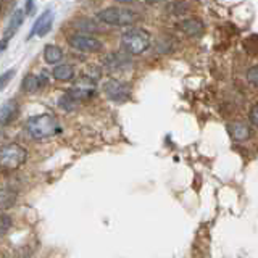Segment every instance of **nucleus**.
I'll use <instances>...</instances> for the list:
<instances>
[{
	"instance_id": "f257e3e1",
	"label": "nucleus",
	"mask_w": 258,
	"mask_h": 258,
	"mask_svg": "<svg viewBox=\"0 0 258 258\" xmlns=\"http://www.w3.org/2000/svg\"><path fill=\"white\" fill-rule=\"evenodd\" d=\"M24 127H26L28 134L34 141H44V139H48V137H53L61 133V124H60L58 118L53 115H48V113L31 116L26 121Z\"/></svg>"
},
{
	"instance_id": "f03ea898",
	"label": "nucleus",
	"mask_w": 258,
	"mask_h": 258,
	"mask_svg": "<svg viewBox=\"0 0 258 258\" xmlns=\"http://www.w3.org/2000/svg\"><path fill=\"white\" fill-rule=\"evenodd\" d=\"M97 20L110 26H131L139 20V13L126 7H108L97 13Z\"/></svg>"
},
{
	"instance_id": "7ed1b4c3",
	"label": "nucleus",
	"mask_w": 258,
	"mask_h": 258,
	"mask_svg": "<svg viewBox=\"0 0 258 258\" xmlns=\"http://www.w3.org/2000/svg\"><path fill=\"white\" fill-rule=\"evenodd\" d=\"M121 45L129 55H141L150 45V34L142 28L127 29L121 34Z\"/></svg>"
},
{
	"instance_id": "20e7f679",
	"label": "nucleus",
	"mask_w": 258,
	"mask_h": 258,
	"mask_svg": "<svg viewBox=\"0 0 258 258\" xmlns=\"http://www.w3.org/2000/svg\"><path fill=\"white\" fill-rule=\"evenodd\" d=\"M26 158H28V152L20 144L0 145V168L16 169L26 161Z\"/></svg>"
},
{
	"instance_id": "39448f33",
	"label": "nucleus",
	"mask_w": 258,
	"mask_h": 258,
	"mask_svg": "<svg viewBox=\"0 0 258 258\" xmlns=\"http://www.w3.org/2000/svg\"><path fill=\"white\" fill-rule=\"evenodd\" d=\"M68 44L78 52L97 53L102 50V42L97 37L86 34V32H75L68 37Z\"/></svg>"
},
{
	"instance_id": "423d86ee",
	"label": "nucleus",
	"mask_w": 258,
	"mask_h": 258,
	"mask_svg": "<svg viewBox=\"0 0 258 258\" xmlns=\"http://www.w3.org/2000/svg\"><path fill=\"white\" fill-rule=\"evenodd\" d=\"M103 92L113 102H124L131 95V89L126 83H121L118 79H108L103 83Z\"/></svg>"
},
{
	"instance_id": "0eeeda50",
	"label": "nucleus",
	"mask_w": 258,
	"mask_h": 258,
	"mask_svg": "<svg viewBox=\"0 0 258 258\" xmlns=\"http://www.w3.org/2000/svg\"><path fill=\"white\" fill-rule=\"evenodd\" d=\"M52 23H53V12L52 10H45L37 18V21L34 23V26H32V31L29 32L28 39H31L32 36H39V37L47 36L48 32H50V29H52Z\"/></svg>"
},
{
	"instance_id": "6e6552de",
	"label": "nucleus",
	"mask_w": 258,
	"mask_h": 258,
	"mask_svg": "<svg viewBox=\"0 0 258 258\" xmlns=\"http://www.w3.org/2000/svg\"><path fill=\"white\" fill-rule=\"evenodd\" d=\"M20 113V103L16 100H8L0 107V126H8L16 119Z\"/></svg>"
},
{
	"instance_id": "1a4fd4ad",
	"label": "nucleus",
	"mask_w": 258,
	"mask_h": 258,
	"mask_svg": "<svg viewBox=\"0 0 258 258\" xmlns=\"http://www.w3.org/2000/svg\"><path fill=\"white\" fill-rule=\"evenodd\" d=\"M131 58L123 53H111L105 58V68L110 71H119V70H127L131 68Z\"/></svg>"
},
{
	"instance_id": "9d476101",
	"label": "nucleus",
	"mask_w": 258,
	"mask_h": 258,
	"mask_svg": "<svg viewBox=\"0 0 258 258\" xmlns=\"http://www.w3.org/2000/svg\"><path fill=\"white\" fill-rule=\"evenodd\" d=\"M45 84V78H40L36 75H26L21 83V91L26 94H36Z\"/></svg>"
},
{
	"instance_id": "9b49d317",
	"label": "nucleus",
	"mask_w": 258,
	"mask_h": 258,
	"mask_svg": "<svg viewBox=\"0 0 258 258\" xmlns=\"http://www.w3.org/2000/svg\"><path fill=\"white\" fill-rule=\"evenodd\" d=\"M177 28H179L185 36H190V37L199 36L204 32V24L197 18H185L177 24Z\"/></svg>"
},
{
	"instance_id": "f8f14e48",
	"label": "nucleus",
	"mask_w": 258,
	"mask_h": 258,
	"mask_svg": "<svg viewBox=\"0 0 258 258\" xmlns=\"http://www.w3.org/2000/svg\"><path fill=\"white\" fill-rule=\"evenodd\" d=\"M228 133L236 142H244V141L248 139L250 134H252L250 127L245 123H231V124H228Z\"/></svg>"
},
{
	"instance_id": "ddd939ff",
	"label": "nucleus",
	"mask_w": 258,
	"mask_h": 258,
	"mask_svg": "<svg viewBox=\"0 0 258 258\" xmlns=\"http://www.w3.org/2000/svg\"><path fill=\"white\" fill-rule=\"evenodd\" d=\"M23 21H24V12H23V10H16V12L12 15V18H10V21H8V24H7L4 39H8V40H10V39L16 34V31L20 29V26L23 24Z\"/></svg>"
},
{
	"instance_id": "4468645a",
	"label": "nucleus",
	"mask_w": 258,
	"mask_h": 258,
	"mask_svg": "<svg viewBox=\"0 0 258 258\" xmlns=\"http://www.w3.org/2000/svg\"><path fill=\"white\" fill-rule=\"evenodd\" d=\"M70 97H73L76 102L79 100H89L92 99L95 95V89L92 86H78V87H73L71 91L67 92Z\"/></svg>"
},
{
	"instance_id": "2eb2a0df",
	"label": "nucleus",
	"mask_w": 258,
	"mask_h": 258,
	"mask_svg": "<svg viewBox=\"0 0 258 258\" xmlns=\"http://www.w3.org/2000/svg\"><path fill=\"white\" fill-rule=\"evenodd\" d=\"M63 50L58 47V45H52L48 44L44 47V60L48 63V64H58L61 60H63Z\"/></svg>"
},
{
	"instance_id": "dca6fc26",
	"label": "nucleus",
	"mask_w": 258,
	"mask_h": 258,
	"mask_svg": "<svg viewBox=\"0 0 258 258\" xmlns=\"http://www.w3.org/2000/svg\"><path fill=\"white\" fill-rule=\"evenodd\" d=\"M52 76L56 81H61V83H67V81H71L73 76H75V68L71 64H56L52 71Z\"/></svg>"
},
{
	"instance_id": "f3484780",
	"label": "nucleus",
	"mask_w": 258,
	"mask_h": 258,
	"mask_svg": "<svg viewBox=\"0 0 258 258\" xmlns=\"http://www.w3.org/2000/svg\"><path fill=\"white\" fill-rule=\"evenodd\" d=\"M187 4L185 2H171L169 4V7H168V12L169 13H173V15H184L185 12H187Z\"/></svg>"
},
{
	"instance_id": "a211bd4d",
	"label": "nucleus",
	"mask_w": 258,
	"mask_h": 258,
	"mask_svg": "<svg viewBox=\"0 0 258 258\" xmlns=\"http://www.w3.org/2000/svg\"><path fill=\"white\" fill-rule=\"evenodd\" d=\"M76 100L73 99V97H70L68 94H64L61 99L58 100V105H60V108H63V110H67V111H71V110H75V107H76Z\"/></svg>"
},
{
	"instance_id": "6ab92c4d",
	"label": "nucleus",
	"mask_w": 258,
	"mask_h": 258,
	"mask_svg": "<svg viewBox=\"0 0 258 258\" xmlns=\"http://www.w3.org/2000/svg\"><path fill=\"white\" fill-rule=\"evenodd\" d=\"M13 76H15V70H8L4 73V75H0V91H4V89L8 86V83H10Z\"/></svg>"
},
{
	"instance_id": "aec40b11",
	"label": "nucleus",
	"mask_w": 258,
	"mask_h": 258,
	"mask_svg": "<svg viewBox=\"0 0 258 258\" xmlns=\"http://www.w3.org/2000/svg\"><path fill=\"white\" fill-rule=\"evenodd\" d=\"M78 28L83 31H97V24L91 20H79L78 21Z\"/></svg>"
},
{
	"instance_id": "412c9836",
	"label": "nucleus",
	"mask_w": 258,
	"mask_h": 258,
	"mask_svg": "<svg viewBox=\"0 0 258 258\" xmlns=\"http://www.w3.org/2000/svg\"><path fill=\"white\" fill-rule=\"evenodd\" d=\"M247 81L252 86L258 87V64H256V67H252L247 71Z\"/></svg>"
},
{
	"instance_id": "4be33fe9",
	"label": "nucleus",
	"mask_w": 258,
	"mask_h": 258,
	"mask_svg": "<svg viewBox=\"0 0 258 258\" xmlns=\"http://www.w3.org/2000/svg\"><path fill=\"white\" fill-rule=\"evenodd\" d=\"M13 200L15 197L13 196H8V194H5V196H0V208H8L13 205Z\"/></svg>"
},
{
	"instance_id": "5701e85b",
	"label": "nucleus",
	"mask_w": 258,
	"mask_h": 258,
	"mask_svg": "<svg viewBox=\"0 0 258 258\" xmlns=\"http://www.w3.org/2000/svg\"><path fill=\"white\" fill-rule=\"evenodd\" d=\"M8 228H12V220L7 215L0 216V232L8 231Z\"/></svg>"
},
{
	"instance_id": "b1692460",
	"label": "nucleus",
	"mask_w": 258,
	"mask_h": 258,
	"mask_svg": "<svg viewBox=\"0 0 258 258\" xmlns=\"http://www.w3.org/2000/svg\"><path fill=\"white\" fill-rule=\"evenodd\" d=\"M250 123H252L255 127H258V105H255V107H252V110H250Z\"/></svg>"
},
{
	"instance_id": "393cba45",
	"label": "nucleus",
	"mask_w": 258,
	"mask_h": 258,
	"mask_svg": "<svg viewBox=\"0 0 258 258\" xmlns=\"http://www.w3.org/2000/svg\"><path fill=\"white\" fill-rule=\"evenodd\" d=\"M26 13H34V0H26Z\"/></svg>"
},
{
	"instance_id": "a878e982",
	"label": "nucleus",
	"mask_w": 258,
	"mask_h": 258,
	"mask_svg": "<svg viewBox=\"0 0 258 258\" xmlns=\"http://www.w3.org/2000/svg\"><path fill=\"white\" fill-rule=\"evenodd\" d=\"M115 2H118V4H131V2H134V0H115Z\"/></svg>"
},
{
	"instance_id": "bb28decb",
	"label": "nucleus",
	"mask_w": 258,
	"mask_h": 258,
	"mask_svg": "<svg viewBox=\"0 0 258 258\" xmlns=\"http://www.w3.org/2000/svg\"><path fill=\"white\" fill-rule=\"evenodd\" d=\"M145 4H149V5H153V4H157V2H160V0H144Z\"/></svg>"
}]
</instances>
